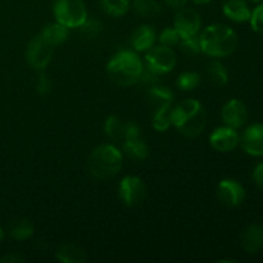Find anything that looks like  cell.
<instances>
[{
  "instance_id": "1",
  "label": "cell",
  "mask_w": 263,
  "mask_h": 263,
  "mask_svg": "<svg viewBox=\"0 0 263 263\" xmlns=\"http://www.w3.org/2000/svg\"><path fill=\"white\" fill-rule=\"evenodd\" d=\"M200 50L216 58L228 57L235 51L238 46L236 32L229 26L215 23L205 28L199 36Z\"/></svg>"
},
{
  "instance_id": "2",
  "label": "cell",
  "mask_w": 263,
  "mask_h": 263,
  "mask_svg": "<svg viewBox=\"0 0 263 263\" xmlns=\"http://www.w3.org/2000/svg\"><path fill=\"white\" fill-rule=\"evenodd\" d=\"M172 125L189 138L199 135L207 123V113L198 100L186 99L172 108Z\"/></svg>"
},
{
  "instance_id": "3",
  "label": "cell",
  "mask_w": 263,
  "mask_h": 263,
  "mask_svg": "<svg viewBox=\"0 0 263 263\" xmlns=\"http://www.w3.org/2000/svg\"><path fill=\"white\" fill-rule=\"evenodd\" d=\"M123 158L120 149L110 144H102L91 152L87 161L90 175L98 180L115 177L122 168Z\"/></svg>"
},
{
  "instance_id": "4",
  "label": "cell",
  "mask_w": 263,
  "mask_h": 263,
  "mask_svg": "<svg viewBox=\"0 0 263 263\" xmlns=\"http://www.w3.org/2000/svg\"><path fill=\"white\" fill-rule=\"evenodd\" d=\"M143 69L141 59L138 54L130 50L120 51L107 64L108 76L120 86H131L140 81Z\"/></svg>"
},
{
  "instance_id": "5",
  "label": "cell",
  "mask_w": 263,
  "mask_h": 263,
  "mask_svg": "<svg viewBox=\"0 0 263 263\" xmlns=\"http://www.w3.org/2000/svg\"><path fill=\"white\" fill-rule=\"evenodd\" d=\"M54 15L67 28H77L87 20V10L82 0H55Z\"/></svg>"
},
{
  "instance_id": "6",
  "label": "cell",
  "mask_w": 263,
  "mask_h": 263,
  "mask_svg": "<svg viewBox=\"0 0 263 263\" xmlns=\"http://www.w3.org/2000/svg\"><path fill=\"white\" fill-rule=\"evenodd\" d=\"M146 67L157 74H164L171 72L176 66V54L172 48L159 45L151 48L145 55Z\"/></svg>"
},
{
  "instance_id": "7",
  "label": "cell",
  "mask_w": 263,
  "mask_h": 263,
  "mask_svg": "<svg viewBox=\"0 0 263 263\" xmlns=\"http://www.w3.org/2000/svg\"><path fill=\"white\" fill-rule=\"evenodd\" d=\"M53 51L54 46L50 45L48 41H45L39 35L33 37L28 44L27 50H26V59L33 69L43 71L50 63Z\"/></svg>"
},
{
  "instance_id": "8",
  "label": "cell",
  "mask_w": 263,
  "mask_h": 263,
  "mask_svg": "<svg viewBox=\"0 0 263 263\" xmlns=\"http://www.w3.org/2000/svg\"><path fill=\"white\" fill-rule=\"evenodd\" d=\"M118 192H120L121 200L127 207H138L146 198L145 184L138 176L123 177Z\"/></svg>"
},
{
  "instance_id": "9",
  "label": "cell",
  "mask_w": 263,
  "mask_h": 263,
  "mask_svg": "<svg viewBox=\"0 0 263 263\" xmlns=\"http://www.w3.org/2000/svg\"><path fill=\"white\" fill-rule=\"evenodd\" d=\"M200 26H202V20L198 14L197 10L192 8H182L177 12L175 17V30L180 35V39H187L197 36L199 32Z\"/></svg>"
},
{
  "instance_id": "10",
  "label": "cell",
  "mask_w": 263,
  "mask_h": 263,
  "mask_svg": "<svg viewBox=\"0 0 263 263\" xmlns=\"http://www.w3.org/2000/svg\"><path fill=\"white\" fill-rule=\"evenodd\" d=\"M217 197L223 205L229 208H235L240 205L246 199V190L238 181L225 179L218 184Z\"/></svg>"
},
{
  "instance_id": "11",
  "label": "cell",
  "mask_w": 263,
  "mask_h": 263,
  "mask_svg": "<svg viewBox=\"0 0 263 263\" xmlns=\"http://www.w3.org/2000/svg\"><path fill=\"white\" fill-rule=\"evenodd\" d=\"M221 118L225 126L236 130L244 126V123L248 120V109L243 102L238 99H231L222 107Z\"/></svg>"
},
{
  "instance_id": "12",
  "label": "cell",
  "mask_w": 263,
  "mask_h": 263,
  "mask_svg": "<svg viewBox=\"0 0 263 263\" xmlns=\"http://www.w3.org/2000/svg\"><path fill=\"white\" fill-rule=\"evenodd\" d=\"M241 148L253 157L263 156V123H253L244 131L240 139Z\"/></svg>"
},
{
  "instance_id": "13",
  "label": "cell",
  "mask_w": 263,
  "mask_h": 263,
  "mask_svg": "<svg viewBox=\"0 0 263 263\" xmlns=\"http://www.w3.org/2000/svg\"><path fill=\"white\" fill-rule=\"evenodd\" d=\"M239 141H240V138L235 128L228 127V126L216 128L210 136V143L212 148L222 153L234 151L238 146Z\"/></svg>"
},
{
  "instance_id": "14",
  "label": "cell",
  "mask_w": 263,
  "mask_h": 263,
  "mask_svg": "<svg viewBox=\"0 0 263 263\" xmlns=\"http://www.w3.org/2000/svg\"><path fill=\"white\" fill-rule=\"evenodd\" d=\"M241 246L249 254H254L263 248V226L258 223L249 225L241 235Z\"/></svg>"
},
{
  "instance_id": "15",
  "label": "cell",
  "mask_w": 263,
  "mask_h": 263,
  "mask_svg": "<svg viewBox=\"0 0 263 263\" xmlns=\"http://www.w3.org/2000/svg\"><path fill=\"white\" fill-rule=\"evenodd\" d=\"M156 31L151 26H139L131 36V45L138 51H148L156 43Z\"/></svg>"
},
{
  "instance_id": "16",
  "label": "cell",
  "mask_w": 263,
  "mask_h": 263,
  "mask_svg": "<svg viewBox=\"0 0 263 263\" xmlns=\"http://www.w3.org/2000/svg\"><path fill=\"white\" fill-rule=\"evenodd\" d=\"M223 13L234 22H247L251 20V9L246 0H225Z\"/></svg>"
},
{
  "instance_id": "17",
  "label": "cell",
  "mask_w": 263,
  "mask_h": 263,
  "mask_svg": "<svg viewBox=\"0 0 263 263\" xmlns=\"http://www.w3.org/2000/svg\"><path fill=\"white\" fill-rule=\"evenodd\" d=\"M128 122H125L118 116H110L107 118L104 123V131L109 139L117 143H125L127 138Z\"/></svg>"
},
{
  "instance_id": "18",
  "label": "cell",
  "mask_w": 263,
  "mask_h": 263,
  "mask_svg": "<svg viewBox=\"0 0 263 263\" xmlns=\"http://www.w3.org/2000/svg\"><path fill=\"white\" fill-rule=\"evenodd\" d=\"M55 257L58 261L64 263H84L86 262L87 256L84 248H81L77 244H63L57 251Z\"/></svg>"
},
{
  "instance_id": "19",
  "label": "cell",
  "mask_w": 263,
  "mask_h": 263,
  "mask_svg": "<svg viewBox=\"0 0 263 263\" xmlns=\"http://www.w3.org/2000/svg\"><path fill=\"white\" fill-rule=\"evenodd\" d=\"M148 99L152 107L154 109H158V108L171 105V103L174 102V92L167 86L153 85L148 90Z\"/></svg>"
},
{
  "instance_id": "20",
  "label": "cell",
  "mask_w": 263,
  "mask_h": 263,
  "mask_svg": "<svg viewBox=\"0 0 263 263\" xmlns=\"http://www.w3.org/2000/svg\"><path fill=\"white\" fill-rule=\"evenodd\" d=\"M40 36L44 40L48 41L50 45L55 46L59 45V44H63L67 40V37H68V28L58 22L50 23V25H46L43 28Z\"/></svg>"
},
{
  "instance_id": "21",
  "label": "cell",
  "mask_w": 263,
  "mask_h": 263,
  "mask_svg": "<svg viewBox=\"0 0 263 263\" xmlns=\"http://www.w3.org/2000/svg\"><path fill=\"white\" fill-rule=\"evenodd\" d=\"M123 151L127 154L130 158L135 159V161H144L149 157V146L146 145L145 141L141 138L133 139V140H127L122 144Z\"/></svg>"
},
{
  "instance_id": "22",
  "label": "cell",
  "mask_w": 263,
  "mask_h": 263,
  "mask_svg": "<svg viewBox=\"0 0 263 263\" xmlns=\"http://www.w3.org/2000/svg\"><path fill=\"white\" fill-rule=\"evenodd\" d=\"M207 79L213 86L222 87L229 82V73L222 63L213 61L207 67Z\"/></svg>"
},
{
  "instance_id": "23",
  "label": "cell",
  "mask_w": 263,
  "mask_h": 263,
  "mask_svg": "<svg viewBox=\"0 0 263 263\" xmlns=\"http://www.w3.org/2000/svg\"><path fill=\"white\" fill-rule=\"evenodd\" d=\"M134 12L144 18L156 17L161 13L162 7L157 0H134Z\"/></svg>"
},
{
  "instance_id": "24",
  "label": "cell",
  "mask_w": 263,
  "mask_h": 263,
  "mask_svg": "<svg viewBox=\"0 0 263 263\" xmlns=\"http://www.w3.org/2000/svg\"><path fill=\"white\" fill-rule=\"evenodd\" d=\"M171 113H172L171 105H167V107H162V108H158V109H154L153 121H152L154 130L157 131L168 130L170 126L172 125Z\"/></svg>"
},
{
  "instance_id": "25",
  "label": "cell",
  "mask_w": 263,
  "mask_h": 263,
  "mask_svg": "<svg viewBox=\"0 0 263 263\" xmlns=\"http://www.w3.org/2000/svg\"><path fill=\"white\" fill-rule=\"evenodd\" d=\"M103 9L113 17H122L130 9V0H100Z\"/></svg>"
},
{
  "instance_id": "26",
  "label": "cell",
  "mask_w": 263,
  "mask_h": 263,
  "mask_svg": "<svg viewBox=\"0 0 263 263\" xmlns=\"http://www.w3.org/2000/svg\"><path fill=\"white\" fill-rule=\"evenodd\" d=\"M10 236L15 240H27L33 234V225L28 220L15 221L10 226Z\"/></svg>"
},
{
  "instance_id": "27",
  "label": "cell",
  "mask_w": 263,
  "mask_h": 263,
  "mask_svg": "<svg viewBox=\"0 0 263 263\" xmlns=\"http://www.w3.org/2000/svg\"><path fill=\"white\" fill-rule=\"evenodd\" d=\"M177 87L182 91H192L200 84V74L197 72H184L177 77Z\"/></svg>"
},
{
  "instance_id": "28",
  "label": "cell",
  "mask_w": 263,
  "mask_h": 263,
  "mask_svg": "<svg viewBox=\"0 0 263 263\" xmlns=\"http://www.w3.org/2000/svg\"><path fill=\"white\" fill-rule=\"evenodd\" d=\"M80 28H81V32L84 33L85 37L95 39L102 32L103 25L98 20H86L80 26Z\"/></svg>"
},
{
  "instance_id": "29",
  "label": "cell",
  "mask_w": 263,
  "mask_h": 263,
  "mask_svg": "<svg viewBox=\"0 0 263 263\" xmlns=\"http://www.w3.org/2000/svg\"><path fill=\"white\" fill-rule=\"evenodd\" d=\"M181 50L184 51L186 55H197L198 53H200V43L199 37L198 36H193V37L182 39L181 44Z\"/></svg>"
},
{
  "instance_id": "30",
  "label": "cell",
  "mask_w": 263,
  "mask_h": 263,
  "mask_svg": "<svg viewBox=\"0 0 263 263\" xmlns=\"http://www.w3.org/2000/svg\"><path fill=\"white\" fill-rule=\"evenodd\" d=\"M159 41H161L162 45L172 48V46H175L176 44H179L180 41H181V39H180V35L177 33V31L175 30V27H168L164 28V30L162 31L161 35H159Z\"/></svg>"
},
{
  "instance_id": "31",
  "label": "cell",
  "mask_w": 263,
  "mask_h": 263,
  "mask_svg": "<svg viewBox=\"0 0 263 263\" xmlns=\"http://www.w3.org/2000/svg\"><path fill=\"white\" fill-rule=\"evenodd\" d=\"M251 26L257 33L263 35V3L259 4L251 14Z\"/></svg>"
},
{
  "instance_id": "32",
  "label": "cell",
  "mask_w": 263,
  "mask_h": 263,
  "mask_svg": "<svg viewBox=\"0 0 263 263\" xmlns=\"http://www.w3.org/2000/svg\"><path fill=\"white\" fill-rule=\"evenodd\" d=\"M36 89L40 95H48L51 91V82L49 77L46 76L44 72H41L37 76V81H36Z\"/></svg>"
},
{
  "instance_id": "33",
  "label": "cell",
  "mask_w": 263,
  "mask_h": 263,
  "mask_svg": "<svg viewBox=\"0 0 263 263\" xmlns=\"http://www.w3.org/2000/svg\"><path fill=\"white\" fill-rule=\"evenodd\" d=\"M252 177H253L254 184H256L258 187H261V189H263V162H261L259 164H257L256 168L253 170V175H252Z\"/></svg>"
},
{
  "instance_id": "34",
  "label": "cell",
  "mask_w": 263,
  "mask_h": 263,
  "mask_svg": "<svg viewBox=\"0 0 263 263\" xmlns=\"http://www.w3.org/2000/svg\"><path fill=\"white\" fill-rule=\"evenodd\" d=\"M0 262L2 263H18V262H25V258H22L21 256L18 254L12 253V254H8V256H4L0 258Z\"/></svg>"
},
{
  "instance_id": "35",
  "label": "cell",
  "mask_w": 263,
  "mask_h": 263,
  "mask_svg": "<svg viewBox=\"0 0 263 263\" xmlns=\"http://www.w3.org/2000/svg\"><path fill=\"white\" fill-rule=\"evenodd\" d=\"M187 2H189V0H164V3H166L170 8L176 10L182 9V8L186 5Z\"/></svg>"
},
{
  "instance_id": "36",
  "label": "cell",
  "mask_w": 263,
  "mask_h": 263,
  "mask_svg": "<svg viewBox=\"0 0 263 263\" xmlns=\"http://www.w3.org/2000/svg\"><path fill=\"white\" fill-rule=\"evenodd\" d=\"M190 2H193L194 4H208V3H211L212 0H190Z\"/></svg>"
},
{
  "instance_id": "37",
  "label": "cell",
  "mask_w": 263,
  "mask_h": 263,
  "mask_svg": "<svg viewBox=\"0 0 263 263\" xmlns=\"http://www.w3.org/2000/svg\"><path fill=\"white\" fill-rule=\"evenodd\" d=\"M3 239H4V231H3V229L0 228V243L3 241Z\"/></svg>"
},
{
  "instance_id": "38",
  "label": "cell",
  "mask_w": 263,
  "mask_h": 263,
  "mask_svg": "<svg viewBox=\"0 0 263 263\" xmlns=\"http://www.w3.org/2000/svg\"><path fill=\"white\" fill-rule=\"evenodd\" d=\"M252 2H254V3H259V2H262V0H252Z\"/></svg>"
}]
</instances>
